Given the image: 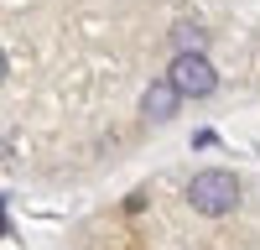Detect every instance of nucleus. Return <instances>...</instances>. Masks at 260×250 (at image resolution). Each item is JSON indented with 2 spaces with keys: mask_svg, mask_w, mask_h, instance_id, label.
<instances>
[{
  "mask_svg": "<svg viewBox=\"0 0 260 250\" xmlns=\"http://www.w3.org/2000/svg\"><path fill=\"white\" fill-rule=\"evenodd\" d=\"M167 78L177 83L187 99H208L213 89H219V73H213V63H208L203 52H177V57H172V68H167Z\"/></svg>",
  "mask_w": 260,
  "mask_h": 250,
  "instance_id": "2",
  "label": "nucleus"
},
{
  "mask_svg": "<svg viewBox=\"0 0 260 250\" xmlns=\"http://www.w3.org/2000/svg\"><path fill=\"white\" fill-rule=\"evenodd\" d=\"M187 203L198 208L203 219H224L240 208V182H234V172H219V167H208V172H198L187 182Z\"/></svg>",
  "mask_w": 260,
  "mask_h": 250,
  "instance_id": "1",
  "label": "nucleus"
},
{
  "mask_svg": "<svg viewBox=\"0 0 260 250\" xmlns=\"http://www.w3.org/2000/svg\"><path fill=\"white\" fill-rule=\"evenodd\" d=\"M182 99H187V94H182L172 78H156V83H146V94H141V115H146V120H172Z\"/></svg>",
  "mask_w": 260,
  "mask_h": 250,
  "instance_id": "3",
  "label": "nucleus"
},
{
  "mask_svg": "<svg viewBox=\"0 0 260 250\" xmlns=\"http://www.w3.org/2000/svg\"><path fill=\"white\" fill-rule=\"evenodd\" d=\"M172 47H177V52H203V47H208V32H198V26H177V32H172Z\"/></svg>",
  "mask_w": 260,
  "mask_h": 250,
  "instance_id": "4",
  "label": "nucleus"
}]
</instances>
